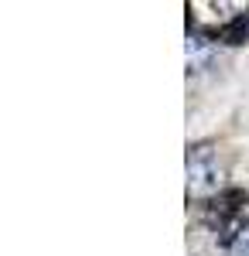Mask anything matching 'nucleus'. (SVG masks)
Instances as JSON below:
<instances>
[{
	"mask_svg": "<svg viewBox=\"0 0 249 256\" xmlns=\"http://www.w3.org/2000/svg\"><path fill=\"white\" fill-rule=\"evenodd\" d=\"M215 38H218V44H226V48L246 44L249 41V10H239V14H232L229 20H222L218 31H215Z\"/></svg>",
	"mask_w": 249,
	"mask_h": 256,
	"instance_id": "nucleus-3",
	"label": "nucleus"
},
{
	"mask_svg": "<svg viewBox=\"0 0 249 256\" xmlns=\"http://www.w3.org/2000/svg\"><path fill=\"white\" fill-rule=\"evenodd\" d=\"M215 31H202L194 28L188 31V41H184V55H188V72H205L212 68V58H215Z\"/></svg>",
	"mask_w": 249,
	"mask_h": 256,
	"instance_id": "nucleus-2",
	"label": "nucleus"
},
{
	"mask_svg": "<svg viewBox=\"0 0 249 256\" xmlns=\"http://www.w3.org/2000/svg\"><path fill=\"white\" fill-rule=\"evenodd\" d=\"M188 192L198 198H218L226 192V160L215 144H194L184 158Z\"/></svg>",
	"mask_w": 249,
	"mask_h": 256,
	"instance_id": "nucleus-1",
	"label": "nucleus"
},
{
	"mask_svg": "<svg viewBox=\"0 0 249 256\" xmlns=\"http://www.w3.org/2000/svg\"><path fill=\"white\" fill-rule=\"evenodd\" d=\"M222 250H229L232 256H249V226H242L239 232H232L226 242H218Z\"/></svg>",
	"mask_w": 249,
	"mask_h": 256,
	"instance_id": "nucleus-4",
	"label": "nucleus"
}]
</instances>
